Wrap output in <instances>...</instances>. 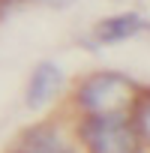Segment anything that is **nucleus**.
<instances>
[{"instance_id":"nucleus-5","label":"nucleus","mask_w":150,"mask_h":153,"mask_svg":"<svg viewBox=\"0 0 150 153\" xmlns=\"http://www.w3.org/2000/svg\"><path fill=\"white\" fill-rule=\"evenodd\" d=\"M15 153H72V150L63 144V138L54 129L39 126V129H33V132L24 135V141H21V147Z\"/></svg>"},{"instance_id":"nucleus-2","label":"nucleus","mask_w":150,"mask_h":153,"mask_svg":"<svg viewBox=\"0 0 150 153\" xmlns=\"http://www.w3.org/2000/svg\"><path fill=\"white\" fill-rule=\"evenodd\" d=\"M132 96V84L123 75H96L78 90V102L90 114H117Z\"/></svg>"},{"instance_id":"nucleus-6","label":"nucleus","mask_w":150,"mask_h":153,"mask_svg":"<svg viewBox=\"0 0 150 153\" xmlns=\"http://www.w3.org/2000/svg\"><path fill=\"white\" fill-rule=\"evenodd\" d=\"M138 126H141V135L150 141V99L138 108Z\"/></svg>"},{"instance_id":"nucleus-7","label":"nucleus","mask_w":150,"mask_h":153,"mask_svg":"<svg viewBox=\"0 0 150 153\" xmlns=\"http://www.w3.org/2000/svg\"><path fill=\"white\" fill-rule=\"evenodd\" d=\"M33 3H48V6H69L72 0H33Z\"/></svg>"},{"instance_id":"nucleus-1","label":"nucleus","mask_w":150,"mask_h":153,"mask_svg":"<svg viewBox=\"0 0 150 153\" xmlns=\"http://www.w3.org/2000/svg\"><path fill=\"white\" fill-rule=\"evenodd\" d=\"M81 138L90 153H138V135L114 114H93L81 126Z\"/></svg>"},{"instance_id":"nucleus-4","label":"nucleus","mask_w":150,"mask_h":153,"mask_svg":"<svg viewBox=\"0 0 150 153\" xmlns=\"http://www.w3.org/2000/svg\"><path fill=\"white\" fill-rule=\"evenodd\" d=\"M144 27H147V21H144L141 15L126 12V15H114V18L102 21V24L96 27V36H99V42H123V39L135 36V33L144 30Z\"/></svg>"},{"instance_id":"nucleus-3","label":"nucleus","mask_w":150,"mask_h":153,"mask_svg":"<svg viewBox=\"0 0 150 153\" xmlns=\"http://www.w3.org/2000/svg\"><path fill=\"white\" fill-rule=\"evenodd\" d=\"M60 84H63L60 69L51 66V63H42V66L33 72V78H30V87H27V105H30V108H42L48 99L57 96Z\"/></svg>"}]
</instances>
